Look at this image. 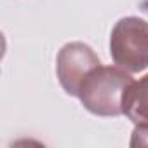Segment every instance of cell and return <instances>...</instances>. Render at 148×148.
Instances as JSON below:
<instances>
[{
  "mask_svg": "<svg viewBox=\"0 0 148 148\" xmlns=\"http://www.w3.org/2000/svg\"><path fill=\"white\" fill-rule=\"evenodd\" d=\"M132 84L129 71L120 66L99 64L84 79L79 89L82 106L98 117L122 115V101L127 87Z\"/></svg>",
  "mask_w": 148,
  "mask_h": 148,
  "instance_id": "1",
  "label": "cell"
},
{
  "mask_svg": "<svg viewBox=\"0 0 148 148\" xmlns=\"http://www.w3.org/2000/svg\"><path fill=\"white\" fill-rule=\"evenodd\" d=\"M113 63L129 73L148 68V21L138 16L120 18L110 35Z\"/></svg>",
  "mask_w": 148,
  "mask_h": 148,
  "instance_id": "2",
  "label": "cell"
},
{
  "mask_svg": "<svg viewBox=\"0 0 148 148\" xmlns=\"http://www.w3.org/2000/svg\"><path fill=\"white\" fill-rule=\"evenodd\" d=\"M101 64L98 54L84 42H70L61 47L56 59V73L61 87L70 96H79L84 79Z\"/></svg>",
  "mask_w": 148,
  "mask_h": 148,
  "instance_id": "3",
  "label": "cell"
},
{
  "mask_svg": "<svg viewBox=\"0 0 148 148\" xmlns=\"http://www.w3.org/2000/svg\"><path fill=\"white\" fill-rule=\"evenodd\" d=\"M122 115L134 124H148V73L139 80H132L122 101Z\"/></svg>",
  "mask_w": 148,
  "mask_h": 148,
  "instance_id": "4",
  "label": "cell"
},
{
  "mask_svg": "<svg viewBox=\"0 0 148 148\" xmlns=\"http://www.w3.org/2000/svg\"><path fill=\"white\" fill-rule=\"evenodd\" d=\"M131 146H148V124H136L131 138Z\"/></svg>",
  "mask_w": 148,
  "mask_h": 148,
  "instance_id": "5",
  "label": "cell"
}]
</instances>
